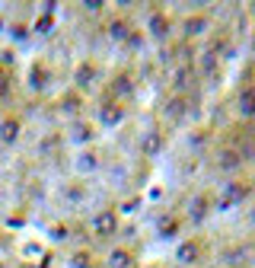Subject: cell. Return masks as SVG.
I'll list each match as a JSON object with an SVG mask.
<instances>
[{
	"mask_svg": "<svg viewBox=\"0 0 255 268\" xmlns=\"http://www.w3.org/2000/svg\"><path fill=\"white\" fill-rule=\"evenodd\" d=\"M115 227H118V217H115L112 211H102V214L93 217V233H99V236L115 233Z\"/></svg>",
	"mask_w": 255,
	"mask_h": 268,
	"instance_id": "6da1fadb",
	"label": "cell"
},
{
	"mask_svg": "<svg viewBox=\"0 0 255 268\" xmlns=\"http://www.w3.org/2000/svg\"><path fill=\"white\" fill-rule=\"evenodd\" d=\"M195 259H198V246H195V243H185V246L179 249V262L188 265V262H195Z\"/></svg>",
	"mask_w": 255,
	"mask_h": 268,
	"instance_id": "7a4b0ae2",
	"label": "cell"
},
{
	"mask_svg": "<svg viewBox=\"0 0 255 268\" xmlns=\"http://www.w3.org/2000/svg\"><path fill=\"white\" fill-rule=\"evenodd\" d=\"M239 109H242V115H255V93H246V96H242Z\"/></svg>",
	"mask_w": 255,
	"mask_h": 268,
	"instance_id": "3957f363",
	"label": "cell"
},
{
	"mask_svg": "<svg viewBox=\"0 0 255 268\" xmlns=\"http://www.w3.org/2000/svg\"><path fill=\"white\" fill-rule=\"evenodd\" d=\"M0 134H4V141H13V134H16V121H4Z\"/></svg>",
	"mask_w": 255,
	"mask_h": 268,
	"instance_id": "277c9868",
	"label": "cell"
},
{
	"mask_svg": "<svg viewBox=\"0 0 255 268\" xmlns=\"http://www.w3.org/2000/svg\"><path fill=\"white\" fill-rule=\"evenodd\" d=\"M220 166H223V169H233V166H236V156H233V153L226 150V153L220 156Z\"/></svg>",
	"mask_w": 255,
	"mask_h": 268,
	"instance_id": "5b68a950",
	"label": "cell"
},
{
	"mask_svg": "<svg viewBox=\"0 0 255 268\" xmlns=\"http://www.w3.org/2000/svg\"><path fill=\"white\" fill-rule=\"evenodd\" d=\"M112 265L125 268V265H128V255H125V252H115V255H112Z\"/></svg>",
	"mask_w": 255,
	"mask_h": 268,
	"instance_id": "8992f818",
	"label": "cell"
}]
</instances>
